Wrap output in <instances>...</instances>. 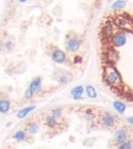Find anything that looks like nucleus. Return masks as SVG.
Masks as SVG:
<instances>
[{
    "mask_svg": "<svg viewBox=\"0 0 133 149\" xmlns=\"http://www.w3.org/2000/svg\"><path fill=\"white\" fill-rule=\"evenodd\" d=\"M104 79L109 86L121 85V76L114 67L108 66L104 70Z\"/></svg>",
    "mask_w": 133,
    "mask_h": 149,
    "instance_id": "1",
    "label": "nucleus"
},
{
    "mask_svg": "<svg viewBox=\"0 0 133 149\" xmlns=\"http://www.w3.org/2000/svg\"><path fill=\"white\" fill-rule=\"evenodd\" d=\"M126 41H127V38H126L125 34L122 32H117L114 35H112L111 37V42L112 45L114 47H122L126 44Z\"/></svg>",
    "mask_w": 133,
    "mask_h": 149,
    "instance_id": "2",
    "label": "nucleus"
},
{
    "mask_svg": "<svg viewBox=\"0 0 133 149\" xmlns=\"http://www.w3.org/2000/svg\"><path fill=\"white\" fill-rule=\"evenodd\" d=\"M80 39L76 37H72V38H68V41H66V50L70 53H74L76 52L78 49L80 48Z\"/></svg>",
    "mask_w": 133,
    "mask_h": 149,
    "instance_id": "3",
    "label": "nucleus"
},
{
    "mask_svg": "<svg viewBox=\"0 0 133 149\" xmlns=\"http://www.w3.org/2000/svg\"><path fill=\"white\" fill-rule=\"evenodd\" d=\"M52 60L58 64H62L66 61V54L62 50L56 49L52 52Z\"/></svg>",
    "mask_w": 133,
    "mask_h": 149,
    "instance_id": "4",
    "label": "nucleus"
},
{
    "mask_svg": "<svg viewBox=\"0 0 133 149\" xmlns=\"http://www.w3.org/2000/svg\"><path fill=\"white\" fill-rule=\"evenodd\" d=\"M101 120H102L103 124L106 125V126H113L115 124V116L108 112L104 113L101 116Z\"/></svg>",
    "mask_w": 133,
    "mask_h": 149,
    "instance_id": "5",
    "label": "nucleus"
},
{
    "mask_svg": "<svg viewBox=\"0 0 133 149\" xmlns=\"http://www.w3.org/2000/svg\"><path fill=\"white\" fill-rule=\"evenodd\" d=\"M28 89L30 90L32 94L38 93V92L41 90V78H36L35 80H33Z\"/></svg>",
    "mask_w": 133,
    "mask_h": 149,
    "instance_id": "6",
    "label": "nucleus"
},
{
    "mask_svg": "<svg viewBox=\"0 0 133 149\" xmlns=\"http://www.w3.org/2000/svg\"><path fill=\"white\" fill-rule=\"evenodd\" d=\"M114 137H115V140L117 143H123V142H125L126 137H127L125 129H119V130H117L115 132Z\"/></svg>",
    "mask_w": 133,
    "mask_h": 149,
    "instance_id": "7",
    "label": "nucleus"
},
{
    "mask_svg": "<svg viewBox=\"0 0 133 149\" xmlns=\"http://www.w3.org/2000/svg\"><path fill=\"white\" fill-rule=\"evenodd\" d=\"M82 93H84V88H82V86H78V87H76L74 89H72V92H70V94H72V98H74V100H78V98L82 96Z\"/></svg>",
    "mask_w": 133,
    "mask_h": 149,
    "instance_id": "8",
    "label": "nucleus"
},
{
    "mask_svg": "<svg viewBox=\"0 0 133 149\" xmlns=\"http://www.w3.org/2000/svg\"><path fill=\"white\" fill-rule=\"evenodd\" d=\"M10 108V102L7 100H0V112L6 113Z\"/></svg>",
    "mask_w": 133,
    "mask_h": 149,
    "instance_id": "9",
    "label": "nucleus"
},
{
    "mask_svg": "<svg viewBox=\"0 0 133 149\" xmlns=\"http://www.w3.org/2000/svg\"><path fill=\"white\" fill-rule=\"evenodd\" d=\"M35 108L34 106H27V108H23V110H20L19 112L17 113V116L19 117V118H24L25 116H26L27 114H28L30 112H32L33 110Z\"/></svg>",
    "mask_w": 133,
    "mask_h": 149,
    "instance_id": "10",
    "label": "nucleus"
},
{
    "mask_svg": "<svg viewBox=\"0 0 133 149\" xmlns=\"http://www.w3.org/2000/svg\"><path fill=\"white\" fill-rule=\"evenodd\" d=\"M46 124L49 127H54L57 125V118L53 116V115H48L46 117Z\"/></svg>",
    "mask_w": 133,
    "mask_h": 149,
    "instance_id": "11",
    "label": "nucleus"
},
{
    "mask_svg": "<svg viewBox=\"0 0 133 149\" xmlns=\"http://www.w3.org/2000/svg\"><path fill=\"white\" fill-rule=\"evenodd\" d=\"M27 130L31 134H36L39 131V125L37 123H30L27 126Z\"/></svg>",
    "mask_w": 133,
    "mask_h": 149,
    "instance_id": "12",
    "label": "nucleus"
},
{
    "mask_svg": "<svg viewBox=\"0 0 133 149\" xmlns=\"http://www.w3.org/2000/svg\"><path fill=\"white\" fill-rule=\"evenodd\" d=\"M113 106H114V108H115V110H117V112L119 113H124V112H125V106H124L122 102H114Z\"/></svg>",
    "mask_w": 133,
    "mask_h": 149,
    "instance_id": "13",
    "label": "nucleus"
},
{
    "mask_svg": "<svg viewBox=\"0 0 133 149\" xmlns=\"http://www.w3.org/2000/svg\"><path fill=\"white\" fill-rule=\"evenodd\" d=\"M102 33L106 37H109L112 34V33H113V30H112V26H111L110 24H109V23H108V24L105 25L104 28L102 29Z\"/></svg>",
    "mask_w": 133,
    "mask_h": 149,
    "instance_id": "14",
    "label": "nucleus"
},
{
    "mask_svg": "<svg viewBox=\"0 0 133 149\" xmlns=\"http://www.w3.org/2000/svg\"><path fill=\"white\" fill-rule=\"evenodd\" d=\"M14 138H15L17 141H23V140L26 139V132L25 131H17L14 135Z\"/></svg>",
    "mask_w": 133,
    "mask_h": 149,
    "instance_id": "15",
    "label": "nucleus"
},
{
    "mask_svg": "<svg viewBox=\"0 0 133 149\" xmlns=\"http://www.w3.org/2000/svg\"><path fill=\"white\" fill-rule=\"evenodd\" d=\"M86 94H88V96L90 98H96V93H95V90H94V88L91 87V86H88V87H86Z\"/></svg>",
    "mask_w": 133,
    "mask_h": 149,
    "instance_id": "16",
    "label": "nucleus"
},
{
    "mask_svg": "<svg viewBox=\"0 0 133 149\" xmlns=\"http://www.w3.org/2000/svg\"><path fill=\"white\" fill-rule=\"evenodd\" d=\"M125 4H126L125 1H116L115 3L113 4V6H112V9H113V10L122 9V8L125 6Z\"/></svg>",
    "mask_w": 133,
    "mask_h": 149,
    "instance_id": "17",
    "label": "nucleus"
},
{
    "mask_svg": "<svg viewBox=\"0 0 133 149\" xmlns=\"http://www.w3.org/2000/svg\"><path fill=\"white\" fill-rule=\"evenodd\" d=\"M118 149H132L131 142H123V143H121V145L119 146Z\"/></svg>",
    "mask_w": 133,
    "mask_h": 149,
    "instance_id": "18",
    "label": "nucleus"
},
{
    "mask_svg": "<svg viewBox=\"0 0 133 149\" xmlns=\"http://www.w3.org/2000/svg\"><path fill=\"white\" fill-rule=\"evenodd\" d=\"M52 115H53L55 118H60L62 116V110H54L53 112H52Z\"/></svg>",
    "mask_w": 133,
    "mask_h": 149,
    "instance_id": "19",
    "label": "nucleus"
},
{
    "mask_svg": "<svg viewBox=\"0 0 133 149\" xmlns=\"http://www.w3.org/2000/svg\"><path fill=\"white\" fill-rule=\"evenodd\" d=\"M86 117L88 119V120H89V119H90V120H91V119H93V118H94V114H93V113L91 112H88L86 114Z\"/></svg>",
    "mask_w": 133,
    "mask_h": 149,
    "instance_id": "20",
    "label": "nucleus"
},
{
    "mask_svg": "<svg viewBox=\"0 0 133 149\" xmlns=\"http://www.w3.org/2000/svg\"><path fill=\"white\" fill-rule=\"evenodd\" d=\"M5 47H6V49L7 50H11L12 47H13V44H12V42L8 41V42H6L5 43Z\"/></svg>",
    "mask_w": 133,
    "mask_h": 149,
    "instance_id": "21",
    "label": "nucleus"
},
{
    "mask_svg": "<svg viewBox=\"0 0 133 149\" xmlns=\"http://www.w3.org/2000/svg\"><path fill=\"white\" fill-rule=\"evenodd\" d=\"M82 61V58L80 56H76L74 57V63H80Z\"/></svg>",
    "mask_w": 133,
    "mask_h": 149,
    "instance_id": "22",
    "label": "nucleus"
},
{
    "mask_svg": "<svg viewBox=\"0 0 133 149\" xmlns=\"http://www.w3.org/2000/svg\"><path fill=\"white\" fill-rule=\"evenodd\" d=\"M66 75H64L63 77L60 79V81H61V83H63V84H66V83H68V80H66Z\"/></svg>",
    "mask_w": 133,
    "mask_h": 149,
    "instance_id": "23",
    "label": "nucleus"
},
{
    "mask_svg": "<svg viewBox=\"0 0 133 149\" xmlns=\"http://www.w3.org/2000/svg\"><path fill=\"white\" fill-rule=\"evenodd\" d=\"M127 120L129 121L130 123H132L133 124V117H129V118H127Z\"/></svg>",
    "mask_w": 133,
    "mask_h": 149,
    "instance_id": "24",
    "label": "nucleus"
},
{
    "mask_svg": "<svg viewBox=\"0 0 133 149\" xmlns=\"http://www.w3.org/2000/svg\"><path fill=\"white\" fill-rule=\"evenodd\" d=\"M1 47H2V43L0 42V49H1Z\"/></svg>",
    "mask_w": 133,
    "mask_h": 149,
    "instance_id": "25",
    "label": "nucleus"
}]
</instances>
